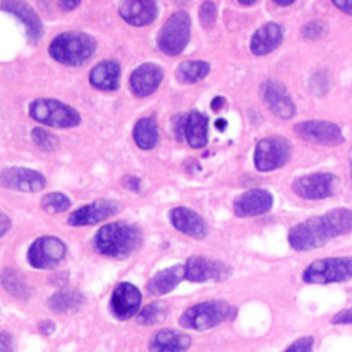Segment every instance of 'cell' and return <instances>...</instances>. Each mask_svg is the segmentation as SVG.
<instances>
[{
    "mask_svg": "<svg viewBox=\"0 0 352 352\" xmlns=\"http://www.w3.org/2000/svg\"><path fill=\"white\" fill-rule=\"evenodd\" d=\"M0 8L18 18L26 29V34L30 43H37L43 36V23L36 11L25 1H1Z\"/></svg>",
    "mask_w": 352,
    "mask_h": 352,
    "instance_id": "18",
    "label": "cell"
},
{
    "mask_svg": "<svg viewBox=\"0 0 352 352\" xmlns=\"http://www.w3.org/2000/svg\"><path fill=\"white\" fill-rule=\"evenodd\" d=\"M80 4V1H59V7L63 8L65 11H70L76 8Z\"/></svg>",
    "mask_w": 352,
    "mask_h": 352,
    "instance_id": "44",
    "label": "cell"
},
{
    "mask_svg": "<svg viewBox=\"0 0 352 352\" xmlns=\"http://www.w3.org/2000/svg\"><path fill=\"white\" fill-rule=\"evenodd\" d=\"M140 302L142 294L139 289L129 282H122L118 283L111 293L110 309L117 319L126 320L138 314Z\"/></svg>",
    "mask_w": 352,
    "mask_h": 352,
    "instance_id": "15",
    "label": "cell"
},
{
    "mask_svg": "<svg viewBox=\"0 0 352 352\" xmlns=\"http://www.w3.org/2000/svg\"><path fill=\"white\" fill-rule=\"evenodd\" d=\"M0 352H12V337L7 331H0Z\"/></svg>",
    "mask_w": 352,
    "mask_h": 352,
    "instance_id": "38",
    "label": "cell"
},
{
    "mask_svg": "<svg viewBox=\"0 0 352 352\" xmlns=\"http://www.w3.org/2000/svg\"><path fill=\"white\" fill-rule=\"evenodd\" d=\"M186 120H187V117H184V116H177V117L175 118V121H173L175 133H176V138H177L179 140H182L183 136H184V124H186Z\"/></svg>",
    "mask_w": 352,
    "mask_h": 352,
    "instance_id": "39",
    "label": "cell"
},
{
    "mask_svg": "<svg viewBox=\"0 0 352 352\" xmlns=\"http://www.w3.org/2000/svg\"><path fill=\"white\" fill-rule=\"evenodd\" d=\"M84 296L74 289H60L54 293L50 300V308L56 314H74L84 305Z\"/></svg>",
    "mask_w": 352,
    "mask_h": 352,
    "instance_id": "27",
    "label": "cell"
},
{
    "mask_svg": "<svg viewBox=\"0 0 352 352\" xmlns=\"http://www.w3.org/2000/svg\"><path fill=\"white\" fill-rule=\"evenodd\" d=\"M38 330H40V333H43V334H45V336H50V334L54 333L55 324H54L50 319H44V320H41V322L38 323Z\"/></svg>",
    "mask_w": 352,
    "mask_h": 352,
    "instance_id": "40",
    "label": "cell"
},
{
    "mask_svg": "<svg viewBox=\"0 0 352 352\" xmlns=\"http://www.w3.org/2000/svg\"><path fill=\"white\" fill-rule=\"evenodd\" d=\"M133 140L143 150L154 148L160 140V132L155 120L151 117L140 118L133 126Z\"/></svg>",
    "mask_w": 352,
    "mask_h": 352,
    "instance_id": "28",
    "label": "cell"
},
{
    "mask_svg": "<svg viewBox=\"0 0 352 352\" xmlns=\"http://www.w3.org/2000/svg\"><path fill=\"white\" fill-rule=\"evenodd\" d=\"M142 241L140 230L125 221L104 224L94 236L95 249L109 257H126L133 253Z\"/></svg>",
    "mask_w": 352,
    "mask_h": 352,
    "instance_id": "1",
    "label": "cell"
},
{
    "mask_svg": "<svg viewBox=\"0 0 352 352\" xmlns=\"http://www.w3.org/2000/svg\"><path fill=\"white\" fill-rule=\"evenodd\" d=\"M338 179L333 173L318 172L304 175L292 184L293 191L304 199H323L336 192Z\"/></svg>",
    "mask_w": 352,
    "mask_h": 352,
    "instance_id": "10",
    "label": "cell"
},
{
    "mask_svg": "<svg viewBox=\"0 0 352 352\" xmlns=\"http://www.w3.org/2000/svg\"><path fill=\"white\" fill-rule=\"evenodd\" d=\"M352 278V257H329L311 263L302 274L307 283H334Z\"/></svg>",
    "mask_w": 352,
    "mask_h": 352,
    "instance_id": "7",
    "label": "cell"
},
{
    "mask_svg": "<svg viewBox=\"0 0 352 352\" xmlns=\"http://www.w3.org/2000/svg\"><path fill=\"white\" fill-rule=\"evenodd\" d=\"M283 38L282 28L275 22L261 25L250 38V51L257 56H264L272 52Z\"/></svg>",
    "mask_w": 352,
    "mask_h": 352,
    "instance_id": "23",
    "label": "cell"
},
{
    "mask_svg": "<svg viewBox=\"0 0 352 352\" xmlns=\"http://www.w3.org/2000/svg\"><path fill=\"white\" fill-rule=\"evenodd\" d=\"M29 114L33 120L55 128H73L81 121L76 109L51 98H40L30 103Z\"/></svg>",
    "mask_w": 352,
    "mask_h": 352,
    "instance_id": "5",
    "label": "cell"
},
{
    "mask_svg": "<svg viewBox=\"0 0 352 352\" xmlns=\"http://www.w3.org/2000/svg\"><path fill=\"white\" fill-rule=\"evenodd\" d=\"M274 3H275L276 6H282V7H286V6H290V4H293L294 1H293V0H292V1H278V0H276V1H274Z\"/></svg>",
    "mask_w": 352,
    "mask_h": 352,
    "instance_id": "47",
    "label": "cell"
},
{
    "mask_svg": "<svg viewBox=\"0 0 352 352\" xmlns=\"http://www.w3.org/2000/svg\"><path fill=\"white\" fill-rule=\"evenodd\" d=\"M0 186L14 191L37 192L45 187V177L29 168L11 166L0 170Z\"/></svg>",
    "mask_w": 352,
    "mask_h": 352,
    "instance_id": "14",
    "label": "cell"
},
{
    "mask_svg": "<svg viewBox=\"0 0 352 352\" xmlns=\"http://www.w3.org/2000/svg\"><path fill=\"white\" fill-rule=\"evenodd\" d=\"M224 104V98H221V96H216L213 100H212V103H210V107L214 110V111H217V110H220L221 109V106Z\"/></svg>",
    "mask_w": 352,
    "mask_h": 352,
    "instance_id": "45",
    "label": "cell"
},
{
    "mask_svg": "<svg viewBox=\"0 0 352 352\" xmlns=\"http://www.w3.org/2000/svg\"><path fill=\"white\" fill-rule=\"evenodd\" d=\"M89 82L100 91H114L120 84V66L116 60H102L89 72Z\"/></svg>",
    "mask_w": 352,
    "mask_h": 352,
    "instance_id": "24",
    "label": "cell"
},
{
    "mask_svg": "<svg viewBox=\"0 0 352 352\" xmlns=\"http://www.w3.org/2000/svg\"><path fill=\"white\" fill-rule=\"evenodd\" d=\"M272 195L267 190L253 188L234 201V213L239 217L258 216L268 212L272 206Z\"/></svg>",
    "mask_w": 352,
    "mask_h": 352,
    "instance_id": "19",
    "label": "cell"
},
{
    "mask_svg": "<svg viewBox=\"0 0 352 352\" xmlns=\"http://www.w3.org/2000/svg\"><path fill=\"white\" fill-rule=\"evenodd\" d=\"M349 162H351V175H352V148L349 150Z\"/></svg>",
    "mask_w": 352,
    "mask_h": 352,
    "instance_id": "48",
    "label": "cell"
},
{
    "mask_svg": "<svg viewBox=\"0 0 352 352\" xmlns=\"http://www.w3.org/2000/svg\"><path fill=\"white\" fill-rule=\"evenodd\" d=\"M209 73V63L204 60H186L182 62L176 69V77L180 82L184 84H192Z\"/></svg>",
    "mask_w": 352,
    "mask_h": 352,
    "instance_id": "29",
    "label": "cell"
},
{
    "mask_svg": "<svg viewBox=\"0 0 352 352\" xmlns=\"http://www.w3.org/2000/svg\"><path fill=\"white\" fill-rule=\"evenodd\" d=\"M190 15L186 11L173 12L158 33V48L166 55H179L190 41Z\"/></svg>",
    "mask_w": 352,
    "mask_h": 352,
    "instance_id": "6",
    "label": "cell"
},
{
    "mask_svg": "<svg viewBox=\"0 0 352 352\" xmlns=\"http://www.w3.org/2000/svg\"><path fill=\"white\" fill-rule=\"evenodd\" d=\"M169 220L177 231L197 239L204 238L208 232V227L204 219L197 212L186 206L173 208L169 212Z\"/></svg>",
    "mask_w": 352,
    "mask_h": 352,
    "instance_id": "20",
    "label": "cell"
},
{
    "mask_svg": "<svg viewBox=\"0 0 352 352\" xmlns=\"http://www.w3.org/2000/svg\"><path fill=\"white\" fill-rule=\"evenodd\" d=\"M117 212H118V204L116 201L96 199L72 212L67 223L74 227L92 226L114 216Z\"/></svg>",
    "mask_w": 352,
    "mask_h": 352,
    "instance_id": "16",
    "label": "cell"
},
{
    "mask_svg": "<svg viewBox=\"0 0 352 352\" xmlns=\"http://www.w3.org/2000/svg\"><path fill=\"white\" fill-rule=\"evenodd\" d=\"M336 236L337 234L324 213L322 216L309 217L292 227L287 235V241L294 250L305 252L320 248L326 245L329 239Z\"/></svg>",
    "mask_w": 352,
    "mask_h": 352,
    "instance_id": "4",
    "label": "cell"
},
{
    "mask_svg": "<svg viewBox=\"0 0 352 352\" xmlns=\"http://www.w3.org/2000/svg\"><path fill=\"white\" fill-rule=\"evenodd\" d=\"M162 69L155 63H143L138 66L129 77V88L133 95L143 98L151 95L161 84Z\"/></svg>",
    "mask_w": 352,
    "mask_h": 352,
    "instance_id": "17",
    "label": "cell"
},
{
    "mask_svg": "<svg viewBox=\"0 0 352 352\" xmlns=\"http://www.w3.org/2000/svg\"><path fill=\"white\" fill-rule=\"evenodd\" d=\"M95 38L84 32H65L58 34L50 44V55L67 66L85 63L95 52Z\"/></svg>",
    "mask_w": 352,
    "mask_h": 352,
    "instance_id": "2",
    "label": "cell"
},
{
    "mask_svg": "<svg viewBox=\"0 0 352 352\" xmlns=\"http://www.w3.org/2000/svg\"><path fill=\"white\" fill-rule=\"evenodd\" d=\"M216 128L219 129V131H224L226 129V126H227V121L224 120V118H219V120H216Z\"/></svg>",
    "mask_w": 352,
    "mask_h": 352,
    "instance_id": "46",
    "label": "cell"
},
{
    "mask_svg": "<svg viewBox=\"0 0 352 352\" xmlns=\"http://www.w3.org/2000/svg\"><path fill=\"white\" fill-rule=\"evenodd\" d=\"M235 308L223 300H210L195 304L186 309L179 323L186 329L198 331L209 330L226 320H231L235 316Z\"/></svg>",
    "mask_w": 352,
    "mask_h": 352,
    "instance_id": "3",
    "label": "cell"
},
{
    "mask_svg": "<svg viewBox=\"0 0 352 352\" xmlns=\"http://www.w3.org/2000/svg\"><path fill=\"white\" fill-rule=\"evenodd\" d=\"M0 283L15 298H26L30 294L25 279L21 276L19 272L11 268H6L0 272Z\"/></svg>",
    "mask_w": 352,
    "mask_h": 352,
    "instance_id": "30",
    "label": "cell"
},
{
    "mask_svg": "<svg viewBox=\"0 0 352 352\" xmlns=\"http://www.w3.org/2000/svg\"><path fill=\"white\" fill-rule=\"evenodd\" d=\"M184 138L191 147H204L208 143V117L197 110L191 111L184 124Z\"/></svg>",
    "mask_w": 352,
    "mask_h": 352,
    "instance_id": "26",
    "label": "cell"
},
{
    "mask_svg": "<svg viewBox=\"0 0 352 352\" xmlns=\"http://www.w3.org/2000/svg\"><path fill=\"white\" fill-rule=\"evenodd\" d=\"M260 96L263 103L276 117L289 120L296 114V106L282 82L275 80H265L260 85Z\"/></svg>",
    "mask_w": 352,
    "mask_h": 352,
    "instance_id": "13",
    "label": "cell"
},
{
    "mask_svg": "<svg viewBox=\"0 0 352 352\" xmlns=\"http://www.w3.org/2000/svg\"><path fill=\"white\" fill-rule=\"evenodd\" d=\"M66 254L62 239L51 235L37 238L28 250V261L33 268L48 270L58 265Z\"/></svg>",
    "mask_w": 352,
    "mask_h": 352,
    "instance_id": "9",
    "label": "cell"
},
{
    "mask_svg": "<svg viewBox=\"0 0 352 352\" xmlns=\"http://www.w3.org/2000/svg\"><path fill=\"white\" fill-rule=\"evenodd\" d=\"M333 6H336L342 12L352 15V1H333Z\"/></svg>",
    "mask_w": 352,
    "mask_h": 352,
    "instance_id": "42",
    "label": "cell"
},
{
    "mask_svg": "<svg viewBox=\"0 0 352 352\" xmlns=\"http://www.w3.org/2000/svg\"><path fill=\"white\" fill-rule=\"evenodd\" d=\"M168 314V307L162 301H154L147 304L144 308H142L138 314V323L144 326L157 324L165 320Z\"/></svg>",
    "mask_w": 352,
    "mask_h": 352,
    "instance_id": "31",
    "label": "cell"
},
{
    "mask_svg": "<svg viewBox=\"0 0 352 352\" xmlns=\"http://www.w3.org/2000/svg\"><path fill=\"white\" fill-rule=\"evenodd\" d=\"M70 205H72V201L69 199L67 195L62 192H50L44 195L41 199V208L44 209V212L52 213V214L67 210Z\"/></svg>",
    "mask_w": 352,
    "mask_h": 352,
    "instance_id": "32",
    "label": "cell"
},
{
    "mask_svg": "<svg viewBox=\"0 0 352 352\" xmlns=\"http://www.w3.org/2000/svg\"><path fill=\"white\" fill-rule=\"evenodd\" d=\"M331 323L334 324H345V323H352V307L338 312L337 315H334V318L331 319Z\"/></svg>",
    "mask_w": 352,
    "mask_h": 352,
    "instance_id": "37",
    "label": "cell"
},
{
    "mask_svg": "<svg viewBox=\"0 0 352 352\" xmlns=\"http://www.w3.org/2000/svg\"><path fill=\"white\" fill-rule=\"evenodd\" d=\"M32 139L36 143V146L44 151H54L59 144L56 136H54L43 128H34L32 131Z\"/></svg>",
    "mask_w": 352,
    "mask_h": 352,
    "instance_id": "33",
    "label": "cell"
},
{
    "mask_svg": "<svg viewBox=\"0 0 352 352\" xmlns=\"http://www.w3.org/2000/svg\"><path fill=\"white\" fill-rule=\"evenodd\" d=\"M294 132L308 142L323 146H338L345 140L341 128L337 124L324 120L298 122L294 125Z\"/></svg>",
    "mask_w": 352,
    "mask_h": 352,
    "instance_id": "12",
    "label": "cell"
},
{
    "mask_svg": "<svg viewBox=\"0 0 352 352\" xmlns=\"http://www.w3.org/2000/svg\"><path fill=\"white\" fill-rule=\"evenodd\" d=\"M324 33H326V25L319 21L308 22L301 29V36L304 38H309V40H316V38L322 37Z\"/></svg>",
    "mask_w": 352,
    "mask_h": 352,
    "instance_id": "35",
    "label": "cell"
},
{
    "mask_svg": "<svg viewBox=\"0 0 352 352\" xmlns=\"http://www.w3.org/2000/svg\"><path fill=\"white\" fill-rule=\"evenodd\" d=\"M125 184H126L128 188L135 190V191H138V190H139V186H140L139 179L135 177V176H126V177H125Z\"/></svg>",
    "mask_w": 352,
    "mask_h": 352,
    "instance_id": "43",
    "label": "cell"
},
{
    "mask_svg": "<svg viewBox=\"0 0 352 352\" xmlns=\"http://www.w3.org/2000/svg\"><path fill=\"white\" fill-rule=\"evenodd\" d=\"M216 15H217V8H216L214 3L205 1V3L201 4V7H199V21H201V25L205 29H210L214 25Z\"/></svg>",
    "mask_w": 352,
    "mask_h": 352,
    "instance_id": "34",
    "label": "cell"
},
{
    "mask_svg": "<svg viewBox=\"0 0 352 352\" xmlns=\"http://www.w3.org/2000/svg\"><path fill=\"white\" fill-rule=\"evenodd\" d=\"M231 272L226 263L202 256H192L184 264V278L191 282H220Z\"/></svg>",
    "mask_w": 352,
    "mask_h": 352,
    "instance_id": "11",
    "label": "cell"
},
{
    "mask_svg": "<svg viewBox=\"0 0 352 352\" xmlns=\"http://www.w3.org/2000/svg\"><path fill=\"white\" fill-rule=\"evenodd\" d=\"M191 345V337L175 329H162L148 341L150 352H184Z\"/></svg>",
    "mask_w": 352,
    "mask_h": 352,
    "instance_id": "22",
    "label": "cell"
},
{
    "mask_svg": "<svg viewBox=\"0 0 352 352\" xmlns=\"http://www.w3.org/2000/svg\"><path fill=\"white\" fill-rule=\"evenodd\" d=\"M10 227H11V220H10V217H8L6 213L0 212V236L4 235V234H7L8 230H10Z\"/></svg>",
    "mask_w": 352,
    "mask_h": 352,
    "instance_id": "41",
    "label": "cell"
},
{
    "mask_svg": "<svg viewBox=\"0 0 352 352\" xmlns=\"http://www.w3.org/2000/svg\"><path fill=\"white\" fill-rule=\"evenodd\" d=\"M121 18L133 26L150 25L158 15L157 3L150 0H128L118 7Z\"/></svg>",
    "mask_w": 352,
    "mask_h": 352,
    "instance_id": "21",
    "label": "cell"
},
{
    "mask_svg": "<svg viewBox=\"0 0 352 352\" xmlns=\"http://www.w3.org/2000/svg\"><path fill=\"white\" fill-rule=\"evenodd\" d=\"M292 155V144L282 136L261 139L254 150V165L260 172H270L286 165Z\"/></svg>",
    "mask_w": 352,
    "mask_h": 352,
    "instance_id": "8",
    "label": "cell"
},
{
    "mask_svg": "<svg viewBox=\"0 0 352 352\" xmlns=\"http://www.w3.org/2000/svg\"><path fill=\"white\" fill-rule=\"evenodd\" d=\"M314 338L312 337H301L296 340L285 352H312Z\"/></svg>",
    "mask_w": 352,
    "mask_h": 352,
    "instance_id": "36",
    "label": "cell"
},
{
    "mask_svg": "<svg viewBox=\"0 0 352 352\" xmlns=\"http://www.w3.org/2000/svg\"><path fill=\"white\" fill-rule=\"evenodd\" d=\"M183 278H184V265L175 264L172 267L158 271L147 282V290L150 294H154V296L166 294L172 292Z\"/></svg>",
    "mask_w": 352,
    "mask_h": 352,
    "instance_id": "25",
    "label": "cell"
}]
</instances>
